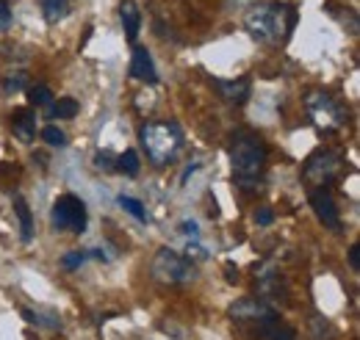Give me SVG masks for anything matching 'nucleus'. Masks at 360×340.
<instances>
[{"mask_svg":"<svg viewBox=\"0 0 360 340\" xmlns=\"http://www.w3.org/2000/svg\"><path fill=\"white\" fill-rule=\"evenodd\" d=\"M255 221H258L261 227L271 224V221H274V213H271V208H258V211H255Z\"/></svg>","mask_w":360,"mask_h":340,"instance_id":"27","label":"nucleus"},{"mask_svg":"<svg viewBox=\"0 0 360 340\" xmlns=\"http://www.w3.org/2000/svg\"><path fill=\"white\" fill-rule=\"evenodd\" d=\"M230 166L233 177L241 185H252L266 166V147L255 133H238L230 147Z\"/></svg>","mask_w":360,"mask_h":340,"instance_id":"2","label":"nucleus"},{"mask_svg":"<svg viewBox=\"0 0 360 340\" xmlns=\"http://www.w3.org/2000/svg\"><path fill=\"white\" fill-rule=\"evenodd\" d=\"M150 274L161 285H186L197 277V268L188 257L178 255L172 249H158V255L150 263Z\"/></svg>","mask_w":360,"mask_h":340,"instance_id":"5","label":"nucleus"},{"mask_svg":"<svg viewBox=\"0 0 360 340\" xmlns=\"http://www.w3.org/2000/svg\"><path fill=\"white\" fill-rule=\"evenodd\" d=\"M28 100H31V105H37V108H50L56 97H53L50 86L39 84V86H31V91H28Z\"/></svg>","mask_w":360,"mask_h":340,"instance_id":"19","label":"nucleus"},{"mask_svg":"<svg viewBox=\"0 0 360 340\" xmlns=\"http://www.w3.org/2000/svg\"><path fill=\"white\" fill-rule=\"evenodd\" d=\"M47 111H50L53 119H72V117L78 114V100H72V97H61V100L53 103Z\"/></svg>","mask_w":360,"mask_h":340,"instance_id":"17","label":"nucleus"},{"mask_svg":"<svg viewBox=\"0 0 360 340\" xmlns=\"http://www.w3.org/2000/svg\"><path fill=\"white\" fill-rule=\"evenodd\" d=\"M11 25V6L8 0H0V31H6Z\"/></svg>","mask_w":360,"mask_h":340,"instance_id":"25","label":"nucleus"},{"mask_svg":"<svg viewBox=\"0 0 360 340\" xmlns=\"http://www.w3.org/2000/svg\"><path fill=\"white\" fill-rule=\"evenodd\" d=\"M214 84H217V89H219L222 100L233 103V105L247 103V100H250V91H252L250 78H236V81H214Z\"/></svg>","mask_w":360,"mask_h":340,"instance_id":"13","label":"nucleus"},{"mask_svg":"<svg viewBox=\"0 0 360 340\" xmlns=\"http://www.w3.org/2000/svg\"><path fill=\"white\" fill-rule=\"evenodd\" d=\"M120 205L131 213L134 218H139V221H147V211H144V205H141L139 200H134V197H120Z\"/></svg>","mask_w":360,"mask_h":340,"instance_id":"21","label":"nucleus"},{"mask_svg":"<svg viewBox=\"0 0 360 340\" xmlns=\"http://www.w3.org/2000/svg\"><path fill=\"white\" fill-rule=\"evenodd\" d=\"M22 318L34 327H42V329H53L58 332L61 329V318L56 313H34V310H22Z\"/></svg>","mask_w":360,"mask_h":340,"instance_id":"16","label":"nucleus"},{"mask_svg":"<svg viewBox=\"0 0 360 340\" xmlns=\"http://www.w3.org/2000/svg\"><path fill=\"white\" fill-rule=\"evenodd\" d=\"M11 130H14V136L20 141L31 144L37 138V117H34V111L31 108H17L11 114Z\"/></svg>","mask_w":360,"mask_h":340,"instance_id":"12","label":"nucleus"},{"mask_svg":"<svg viewBox=\"0 0 360 340\" xmlns=\"http://www.w3.org/2000/svg\"><path fill=\"white\" fill-rule=\"evenodd\" d=\"M225 274H227V282H238V268H233V263L225 266Z\"/></svg>","mask_w":360,"mask_h":340,"instance_id":"30","label":"nucleus"},{"mask_svg":"<svg viewBox=\"0 0 360 340\" xmlns=\"http://www.w3.org/2000/svg\"><path fill=\"white\" fill-rule=\"evenodd\" d=\"M94 164H97V169H103V171H111L114 169V155H108V152H100L97 158H94Z\"/></svg>","mask_w":360,"mask_h":340,"instance_id":"26","label":"nucleus"},{"mask_svg":"<svg viewBox=\"0 0 360 340\" xmlns=\"http://www.w3.org/2000/svg\"><path fill=\"white\" fill-rule=\"evenodd\" d=\"M139 138H141L147 158L155 166H169V161L178 155L180 144H183V133L175 122H147L139 130Z\"/></svg>","mask_w":360,"mask_h":340,"instance_id":"3","label":"nucleus"},{"mask_svg":"<svg viewBox=\"0 0 360 340\" xmlns=\"http://www.w3.org/2000/svg\"><path fill=\"white\" fill-rule=\"evenodd\" d=\"M311 208L316 211L319 221H321L324 227H330V230H341V213H338V208H335L333 197L327 194V188H319V191L311 194Z\"/></svg>","mask_w":360,"mask_h":340,"instance_id":"9","label":"nucleus"},{"mask_svg":"<svg viewBox=\"0 0 360 340\" xmlns=\"http://www.w3.org/2000/svg\"><path fill=\"white\" fill-rule=\"evenodd\" d=\"M42 138H45L50 147H67V136H64L58 128H53V125L42 130Z\"/></svg>","mask_w":360,"mask_h":340,"instance_id":"23","label":"nucleus"},{"mask_svg":"<svg viewBox=\"0 0 360 340\" xmlns=\"http://www.w3.org/2000/svg\"><path fill=\"white\" fill-rule=\"evenodd\" d=\"M180 230H183V235H191V238H194V235H197V221H183Z\"/></svg>","mask_w":360,"mask_h":340,"instance_id":"29","label":"nucleus"},{"mask_svg":"<svg viewBox=\"0 0 360 340\" xmlns=\"http://www.w3.org/2000/svg\"><path fill=\"white\" fill-rule=\"evenodd\" d=\"M305 108H308L311 122H314L319 130H324V133H335V130H341L347 125V111H344V105H341L333 94L321 91V89H314V91L305 94Z\"/></svg>","mask_w":360,"mask_h":340,"instance_id":"4","label":"nucleus"},{"mask_svg":"<svg viewBox=\"0 0 360 340\" xmlns=\"http://www.w3.org/2000/svg\"><path fill=\"white\" fill-rule=\"evenodd\" d=\"M89 260V255L86 252H67V255L61 257V266L67 268V271H75L78 266H84Z\"/></svg>","mask_w":360,"mask_h":340,"instance_id":"22","label":"nucleus"},{"mask_svg":"<svg viewBox=\"0 0 360 340\" xmlns=\"http://www.w3.org/2000/svg\"><path fill=\"white\" fill-rule=\"evenodd\" d=\"M14 213H17V218H20V238H22V244H28V241L34 238V216H31L28 202H25L20 194L14 197Z\"/></svg>","mask_w":360,"mask_h":340,"instance_id":"15","label":"nucleus"},{"mask_svg":"<svg viewBox=\"0 0 360 340\" xmlns=\"http://www.w3.org/2000/svg\"><path fill=\"white\" fill-rule=\"evenodd\" d=\"M349 263H352V268H355V271H360V247L358 244L349 249Z\"/></svg>","mask_w":360,"mask_h":340,"instance_id":"28","label":"nucleus"},{"mask_svg":"<svg viewBox=\"0 0 360 340\" xmlns=\"http://www.w3.org/2000/svg\"><path fill=\"white\" fill-rule=\"evenodd\" d=\"M271 310L266 301H261V299H238L233 307H230V318H236L238 324H258V321H264V318H269Z\"/></svg>","mask_w":360,"mask_h":340,"instance_id":"8","label":"nucleus"},{"mask_svg":"<svg viewBox=\"0 0 360 340\" xmlns=\"http://www.w3.org/2000/svg\"><path fill=\"white\" fill-rule=\"evenodd\" d=\"M117 169L122 171V174H128V177H136V174H139V169H141L139 155H136L134 150H125V152L117 158Z\"/></svg>","mask_w":360,"mask_h":340,"instance_id":"20","label":"nucleus"},{"mask_svg":"<svg viewBox=\"0 0 360 340\" xmlns=\"http://www.w3.org/2000/svg\"><path fill=\"white\" fill-rule=\"evenodd\" d=\"M42 11H45L47 22H58L67 17L70 11V0H42Z\"/></svg>","mask_w":360,"mask_h":340,"instance_id":"18","label":"nucleus"},{"mask_svg":"<svg viewBox=\"0 0 360 340\" xmlns=\"http://www.w3.org/2000/svg\"><path fill=\"white\" fill-rule=\"evenodd\" d=\"M86 221H89V213L84 200H78L75 194H64L53 202V211H50V224L61 233H75L81 235L86 230Z\"/></svg>","mask_w":360,"mask_h":340,"instance_id":"6","label":"nucleus"},{"mask_svg":"<svg viewBox=\"0 0 360 340\" xmlns=\"http://www.w3.org/2000/svg\"><path fill=\"white\" fill-rule=\"evenodd\" d=\"M344 169V158L338 155V152H330V150H319L316 155L308 158V164H305V180L316 185V188H327L338 174Z\"/></svg>","mask_w":360,"mask_h":340,"instance_id":"7","label":"nucleus"},{"mask_svg":"<svg viewBox=\"0 0 360 340\" xmlns=\"http://www.w3.org/2000/svg\"><path fill=\"white\" fill-rule=\"evenodd\" d=\"M131 78L139 84H158V72H155V64H153V55L147 47L136 44L134 55H131Z\"/></svg>","mask_w":360,"mask_h":340,"instance_id":"10","label":"nucleus"},{"mask_svg":"<svg viewBox=\"0 0 360 340\" xmlns=\"http://www.w3.org/2000/svg\"><path fill=\"white\" fill-rule=\"evenodd\" d=\"M255 335L261 340H297V332L285 321H280L277 313H271L269 318L255 324Z\"/></svg>","mask_w":360,"mask_h":340,"instance_id":"11","label":"nucleus"},{"mask_svg":"<svg viewBox=\"0 0 360 340\" xmlns=\"http://www.w3.org/2000/svg\"><path fill=\"white\" fill-rule=\"evenodd\" d=\"M120 20H122V28H125L128 42H136L139 28H141V11H139L136 0H122L120 3Z\"/></svg>","mask_w":360,"mask_h":340,"instance_id":"14","label":"nucleus"},{"mask_svg":"<svg viewBox=\"0 0 360 340\" xmlns=\"http://www.w3.org/2000/svg\"><path fill=\"white\" fill-rule=\"evenodd\" d=\"M297 8L294 6H277V3H261L255 6L244 25L252 39L258 42H280V37H288L297 28Z\"/></svg>","mask_w":360,"mask_h":340,"instance_id":"1","label":"nucleus"},{"mask_svg":"<svg viewBox=\"0 0 360 340\" xmlns=\"http://www.w3.org/2000/svg\"><path fill=\"white\" fill-rule=\"evenodd\" d=\"M25 84H28V75H25V72H14V75H8V78H6V91H8V94L22 91Z\"/></svg>","mask_w":360,"mask_h":340,"instance_id":"24","label":"nucleus"}]
</instances>
